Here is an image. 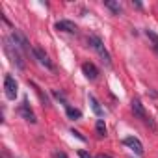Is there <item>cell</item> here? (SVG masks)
Wrapping results in <instances>:
<instances>
[{
	"label": "cell",
	"instance_id": "obj_1",
	"mask_svg": "<svg viewBox=\"0 0 158 158\" xmlns=\"http://www.w3.org/2000/svg\"><path fill=\"white\" fill-rule=\"evenodd\" d=\"M4 50H6V54L10 56V60H11L19 69H24V58H23V54H21V48L11 41V37H6V39H4Z\"/></svg>",
	"mask_w": 158,
	"mask_h": 158
},
{
	"label": "cell",
	"instance_id": "obj_2",
	"mask_svg": "<svg viewBox=\"0 0 158 158\" xmlns=\"http://www.w3.org/2000/svg\"><path fill=\"white\" fill-rule=\"evenodd\" d=\"M88 43H89V47L101 56L102 63H104L106 67H112V56H110V52L106 50V47L102 45V41H101L97 35H89V37H88Z\"/></svg>",
	"mask_w": 158,
	"mask_h": 158
},
{
	"label": "cell",
	"instance_id": "obj_3",
	"mask_svg": "<svg viewBox=\"0 0 158 158\" xmlns=\"http://www.w3.org/2000/svg\"><path fill=\"white\" fill-rule=\"evenodd\" d=\"M130 108H132V112H134V115H136V117H139L143 123L151 125V128H156V127H154V123L151 121V117L147 115V112H145V108H143V104H141V101H139V99H132Z\"/></svg>",
	"mask_w": 158,
	"mask_h": 158
},
{
	"label": "cell",
	"instance_id": "obj_4",
	"mask_svg": "<svg viewBox=\"0 0 158 158\" xmlns=\"http://www.w3.org/2000/svg\"><path fill=\"white\" fill-rule=\"evenodd\" d=\"M10 37H11V41H13V43H15V45H17L21 50H24V52H28V54H30V52L34 54V47L28 43V39H26V37H24V35L19 32V30H13Z\"/></svg>",
	"mask_w": 158,
	"mask_h": 158
},
{
	"label": "cell",
	"instance_id": "obj_5",
	"mask_svg": "<svg viewBox=\"0 0 158 158\" xmlns=\"http://www.w3.org/2000/svg\"><path fill=\"white\" fill-rule=\"evenodd\" d=\"M4 89H6V97L10 101H15L19 86H17V80H15L11 74H6V78H4Z\"/></svg>",
	"mask_w": 158,
	"mask_h": 158
},
{
	"label": "cell",
	"instance_id": "obj_6",
	"mask_svg": "<svg viewBox=\"0 0 158 158\" xmlns=\"http://www.w3.org/2000/svg\"><path fill=\"white\" fill-rule=\"evenodd\" d=\"M34 56H35V58H37V61H39L41 65H45L48 71H52V69H54L52 61L48 60V56L45 54V50H43V48H39V47H34Z\"/></svg>",
	"mask_w": 158,
	"mask_h": 158
},
{
	"label": "cell",
	"instance_id": "obj_7",
	"mask_svg": "<svg viewBox=\"0 0 158 158\" xmlns=\"http://www.w3.org/2000/svg\"><path fill=\"white\" fill-rule=\"evenodd\" d=\"M123 143H125L127 147H130L136 154H143V145H141V141H139L138 138L128 136V138H125V139H123Z\"/></svg>",
	"mask_w": 158,
	"mask_h": 158
},
{
	"label": "cell",
	"instance_id": "obj_8",
	"mask_svg": "<svg viewBox=\"0 0 158 158\" xmlns=\"http://www.w3.org/2000/svg\"><path fill=\"white\" fill-rule=\"evenodd\" d=\"M19 114L28 121V123H35L37 119H35V115H34V112H32V108H30V104H28V101L24 99V102L21 104V108H19Z\"/></svg>",
	"mask_w": 158,
	"mask_h": 158
},
{
	"label": "cell",
	"instance_id": "obj_9",
	"mask_svg": "<svg viewBox=\"0 0 158 158\" xmlns=\"http://www.w3.org/2000/svg\"><path fill=\"white\" fill-rule=\"evenodd\" d=\"M56 30L60 32H67V34H76L78 32V26L71 21H58L56 23Z\"/></svg>",
	"mask_w": 158,
	"mask_h": 158
},
{
	"label": "cell",
	"instance_id": "obj_10",
	"mask_svg": "<svg viewBox=\"0 0 158 158\" xmlns=\"http://www.w3.org/2000/svg\"><path fill=\"white\" fill-rule=\"evenodd\" d=\"M82 73L86 74V78H89V80H95V78L99 76V69H97L91 61L82 63Z\"/></svg>",
	"mask_w": 158,
	"mask_h": 158
},
{
	"label": "cell",
	"instance_id": "obj_11",
	"mask_svg": "<svg viewBox=\"0 0 158 158\" xmlns=\"http://www.w3.org/2000/svg\"><path fill=\"white\" fill-rule=\"evenodd\" d=\"M88 99H89V104H91V110H93V114L97 115V117H102L104 115V110L101 108V102L93 97V95H88Z\"/></svg>",
	"mask_w": 158,
	"mask_h": 158
},
{
	"label": "cell",
	"instance_id": "obj_12",
	"mask_svg": "<svg viewBox=\"0 0 158 158\" xmlns=\"http://www.w3.org/2000/svg\"><path fill=\"white\" fill-rule=\"evenodd\" d=\"M104 6H106L108 10H112L115 15H119V13L123 11V6H121L119 2H114V0H106V2H104Z\"/></svg>",
	"mask_w": 158,
	"mask_h": 158
},
{
	"label": "cell",
	"instance_id": "obj_13",
	"mask_svg": "<svg viewBox=\"0 0 158 158\" xmlns=\"http://www.w3.org/2000/svg\"><path fill=\"white\" fill-rule=\"evenodd\" d=\"M65 112H67V117H69V119H80V117H82V112L78 110V108L65 106Z\"/></svg>",
	"mask_w": 158,
	"mask_h": 158
},
{
	"label": "cell",
	"instance_id": "obj_14",
	"mask_svg": "<svg viewBox=\"0 0 158 158\" xmlns=\"http://www.w3.org/2000/svg\"><path fill=\"white\" fill-rule=\"evenodd\" d=\"M145 35H147V39L152 43V47H154V50L158 52V34H154L152 30H145Z\"/></svg>",
	"mask_w": 158,
	"mask_h": 158
},
{
	"label": "cell",
	"instance_id": "obj_15",
	"mask_svg": "<svg viewBox=\"0 0 158 158\" xmlns=\"http://www.w3.org/2000/svg\"><path fill=\"white\" fill-rule=\"evenodd\" d=\"M30 86H32V88L35 89V93L39 95V99H41V102H43L45 106H48V97H47V95H43V91H41V89H39V88H37V86H35L34 82H30Z\"/></svg>",
	"mask_w": 158,
	"mask_h": 158
},
{
	"label": "cell",
	"instance_id": "obj_16",
	"mask_svg": "<svg viewBox=\"0 0 158 158\" xmlns=\"http://www.w3.org/2000/svg\"><path fill=\"white\" fill-rule=\"evenodd\" d=\"M95 128H97L99 136H106V125H104V121H102V119H99V121H97Z\"/></svg>",
	"mask_w": 158,
	"mask_h": 158
},
{
	"label": "cell",
	"instance_id": "obj_17",
	"mask_svg": "<svg viewBox=\"0 0 158 158\" xmlns=\"http://www.w3.org/2000/svg\"><path fill=\"white\" fill-rule=\"evenodd\" d=\"M52 95L58 99V101H61V104H65V106H69L67 102H65V97H63V93L61 91H58V89H52Z\"/></svg>",
	"mask_w": 158,
	"mask_h": 158
},
{
	"label": "cell",
	"instance_id": "obj_18",
	"mask_svg": "<svg viewBox=\"0 0 158 158\" xmlns=\"http://www.w3.org/2000/svg\"><path fill=\"white\" fill-rule=\"evenodd\" d=\"M52 158H69V156H67L63 151H54V152H52Z\"/></svg>",
	"mask_w": 158,
	"mask_h": 158
},
{
	"label": "cell",
	"instance_id": "obj_19",
	"mask_svg": "<svg viewBox=\"0 0 158 158\" xmlns=\"http://www.w3.org/2000/svg\"><path fill=\"white\" fill-rule=\"evenodd\" d=\"M71 134H73V136H76V138L80 139V141H86V138H84L80 132H78V130H74V128H71Z\"/></svg>",
	"mask_w": 158,
	"mask_h": 158
},
{
	"label": "cell",
	"instance_id": "obj_20",
	"mask_svg": "<svg viewBox=\"0 0 158 158\" xmlns=\"http://www.w3.org/2000/svg\"><path fill=\"white\" fill-rule=\"evenodd\" d=\"M78 156H80V158H93L89 152H86V151H78Z\"/></svg>",
	"mask_w": 158,
	"mask_h": 158
},
{
	"label": "cell",
	"instance_id": "obj_21",
	"mask_svg": "<svg viewBox=\"0 0 158 158\" xmlns=\"http://www.w3.org/2000/svg\"><path fill=\"white\" fill-rule=\"evenodd\" d=\"M99 158H112V156H108V154H102V156H99Z\"/></svg>",
	"mask_w": 158,
	"mask_h": 158
}]
</instances>
